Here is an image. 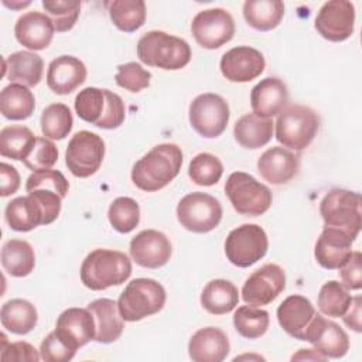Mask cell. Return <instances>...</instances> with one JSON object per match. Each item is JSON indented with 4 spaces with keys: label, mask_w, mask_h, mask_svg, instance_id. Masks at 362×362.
I'll return each mask as SVG.
<instances>
[{
    "label": "cell",
    "mask_w": 362,
    "mask_h": 362,
    "mask_svg": "<svg viewBox=\"0 0 362 362\" xmlns=\"http://www.w3.org/2000/svg\"><path fill=\"white\" fill-rule=\"evenodd\" d=\"M320 129L318 115L308 106L290 105L276 120V139L284 147L301 151L307 148Z\"/></svg>",
    "instance_id": "obj_5"
},
{
    "label": "cell",
    "mask_w": 362,
    "mask_h": 362,
    "mask_svg": "<svg viewBox=\"0 0 362 362\" xmlns=\"http://www.w3.org/2000/svg\"><path fill=\"white\" fill-rule=\"evenodd\" d=\"M284 16V3L280 0H246L243 17L246 23L257 31L276 28Z\"/></svg>",
    "instance_id": "obj_32"
},
{
    "label": "cell",
    "mask_w": 362,
    "mask_h": 362,
    "mask_svg": "<svg viewBox=\"0 0 362 362\" xmlns=\"http://www.w3.org/2000/svg\"><path fill=\"white\" fill-rule=\"evenodd\" d=\"M95 318L96 334L95 341L100 344H110L120 338L124 329V320L122 318L117 303L110 298H98L86 307Z\"/></svg>",
    "instance_id": "obj_26"
},
{
    "label": "cell",
    "mask_w": 362,
    "mask_h": 362,
    "mask_svg": "<svg viewBox=\"0 0 362 362\" xmlns=\"http://www.w3.org/2000/svg\"><path fill=\"white\" fill-rule=\"evenodd\" d=\"M54 331L68 348L76 352V349L95 339L96 324L93 314L88 308H68L59 314Z\"/></svg>",
    "instance_id": "obj_16"
},
{
    "label": "cell",
    "mask_w": 362,
    "mask_h": 362,
    "mask_svg": "<svg viewBox=\"0 0 362 362\" xmlns=\"http://www.w3.org/2000/svg\"><path fill=\"white\" fill-rule=\"evenodd\" d=\"M40 355L45 362H68L75 356V351L68 348L55 331H51L41 342Z\"/></svg>",
    "instance_id": "obj_48"
},
{
    "label": "cell",
    "mask_w": 362,
    "mask_h": 362,
    "mask_svg": "<svg viewBox=\"0 0 362 362\" xmlns=\"http://www.w3.org/2000/svg\"><path fill=\"white\" fill-rule=\"evenodd\" d=\"M225 194L233 209L246 216L263 215L272 206V191L253 175L235 171L225 182Z\"/></svg>",
    "instance_id": "obj_7"
},
{
    "label": "cell",
    "mask_w": 362,
    "mask_h": 362,
    "mask_svg": "<svg viewBox=\"0 0 362 362\" xmlns=\"http://www.w3.org/2000/svg\"><path fill=\"white\" fill-rule=\"evenodd\" d=\"M7 225L17 232H28L44 225V214L33 195L17 197L11 199L4 211Z\"/></svg>",
    "instance_id": "obj_29"
},
{
    "label": "cell",
    "mask_w": 362,
    "mask_h": 362,
    "mask_svg": "<svg viewBox=\"0 0 362 362\" xmlns=\"http://www.w3.org/2000/svg\"><path fill=\"white\" fill-rule=\"evenodd\" d=\"M137 57L148 66L177 71L191 61V48L188 42L180 37L153 30L140 37L137 42Z\"/></svg>",
    "instance_id": "obj_3"
},
{
    "label": "cell",
    "mask_w": 362,
    "mask_h": 362,
    "mask_svg": "<svg viewBox=\"0 0 362 362\" xmlns=\"http://www.w3.org/2000/svg\"><path fill=\"white\" fill-rule=\"evenodd\" d=\"M28 194L33 195L35 201L40 204L44 214V225H48L58 218L61 212V202H62L61 195L49 189H34V191H30Z\"/></svg>",
    "instance_id": "obj_51"
},
{
    "label": "cell",
    "mask_w": 362,
    "mask_h": 362,
    "mask_svg": "<svg viewBox=\"0 0 362 362\" xmlns=\"http://www.w3.org/2000/svg\"><path fill=\"white\" fill-rule=\"evenodd\" d=\"M1 266L13 277L28 276L35 266L33 246L23 239H10L1 247Z\"/></svg>",
    "instance_id": "obj_34"
},
{
    "label": "cell",
    "mask_w": 362,
    "mask_h": 362,
    "mask_svg": "<svg viewBox=\"0 0 362 362\" xmlns=\"http://www.w3.org/2000/svg\"><path fill=\"white\" fill-rule=\"evenodd\" d=\"M41 132L47 139L62 140L74 126L71 109L64 103H51L41 113Z\"/></svg>",
    "instance_id": "obj_37"
},
{
    "label": "cell",
    "mask_w": 362,
    "mask_h": 362,
    "mask_svg": "<svg viewBox=\"0 0 362 362\" xmlns=\"http://www.w3.org/2000/svg\"><path fill=\"white\" fill-rule=\"evenodd\" d=\"M105 157L103 139L88 130L75 133L68 141L65 151V164L72 175L86 178L93 175L102 165Z\"/></svg>",
    "instance_id": "obj_10"
},
{
    "label": "cell",
    "mask_w": 362,
    "mask_h": 362,
    "mask_svg": "<svg viewBox=\"0 0 362 362\" xmlns=\"http://www.w3.org/2000/svg\"><path fill=\"white\" fill-rule=\"evenodd\" d=\"M182 151L174 143L154 146L132 170L133 184L146 192H154L167 187L180 173Z\"/></svg>",
    "instance_id": "obj_1"
},
{
    "label": "cell",
    "mask_w": 362,
    "mask_h": 362,
    "mask_svg": "<svg viewBox=\"0 0 362 362\" xmlns=\"http://www.w3.org/2000/svg\"><path fill=\"white\" fill-rule=\"evenodd\" d=\"M1 355L0 359L3 362H38L41 355L38 351L28 342L17 341V342H7L4 334H1Z\"/></svg>",
    "instance_id": "obj_47"
},
{
    "label": "cell",
    "mask_w": 362,
    "mask_h": 362,
    "mask_svg": "<svg viewBox=\"0 0 362 362\" xmlns=\"http://www.w3.org/2000/svg\"><path fill=\"white\" fill-rule=\"evenodd\" d=\"M351 303H352V296L348 293V288L337 280H329L324 283L318 293V300H317V305L320 311L324 315L334 317V318L342 317L349 308Z\"/></svg>",
    "instance_id": "obj_38"
},
{
    "label": "cell",
    "mask_w": 362,
    "mask_h": 362,
    "mask_svg": "<svg viewBox=\"0 0 362 362\" xmlns=\"http://www.w3.org/2000/svg\"><path fill=\"white\" fill-rule=\"evenodd\" d=\"M86 79L85 64L72 55H61L52 59L47 69V85L57 95L74 92Z\"/></svg>",
    "instance_id": "obj_22"
},
{
    "label": "cell",
    "mask_w": 362,
    "mask_h": 362,
    "mask_svg": "<svg viewBox=\"0 0 362 362\" xmlns=\"http://www.w3.org/2000/svg\"><path fill=\"white\" fill-rule=\"evenodd\" d=\"M42 7L58 33L69 31L81 13L78 0H42Z\"/></svg>",
    "instance_id": "obj_43"
},
{
    "label": "cell",
    "mask_w": 362,
    "mask_h": 362,
    "mask_svg": "<svg viewBox=\"0 0 362 362\" xmlns=\"http://www.w3.org/2000/svg\"><path fill=\"white\" fill-rule=\"evenodd\" d=\"M106 96H107L106 109H105L103 117L96 126L100 129L110 130V129L119 127L124 122L126 109H124V102L117 93L106 89Z\"/></svg>",
    "instance_id": "obj_49"
},
{
    "label": "cell",
    "mask_w": 362,
    "mask_h": 362,
    "mask_svg": "<svg viewBox=\"0 0 362 362\" xmlns=\"http://www.w3.org/2000/svg\"><path fill=\"white\" fill-rule=\"evenodd\" d=\"M44 72V61L30 51H17L4 59V75L13 83L33 88L40 83Z\"/></svg>",
    "instance_id": "obj_27"
},
{
    "label": "cell",
    "mask_w": 362,
    "mask_h": 362,
    "mask_svg": "<svg viewBox=\"0 0 362 362\" xmlns=\"http://www.w3.org/2000/svg\"><path fill=\"white\" fill-rule=\"evenodd\" d=\"M54 24L51 18L40 11H27L18 17L14 25L17 41L34 51L45 49L54 37Z\"/></svg>",
    "instance_id": "obj_23"
},
{
    "label": "cell",
    "mask_w": 362,
    "mask_h": 362,
    "mask_svg": "<svg viewBox=\"0 0 362 362\" xmlns=\"http://www.w3.org/2000/svg\"><path fill=\"white\" fill-rule=\"evenodd\" d=\"M130 256L141 267L158 269L171 257V242L160 230L144 229L130 240Z\"/></svg>",
    "instance_id": "obj_17"
},
{
    "label": "cell",
    "mask_w": 362,
    "mask_h": 362,
    "mask_svg": "<svg viewBox=\"0 0 362 362\" xmlns=\"http://www.w3.org/2000/svg\"><path fill=\"white\" fill-rule=\"evenodd\" d=\"M30 3L31 1H25V3H8V1H6V0H3V4L4 6H7V7H10V8H21V7H25V6H30Z\"/></svg>",
    "instance_id": "obj_55"
},
{
    "label": "cell",
    "mask_w": 362,
    "mask_h": 362,
    "mask_svg": "<svg viewBox=\"0 0 362 362\" xmlns=\"http://www.w3.org/2000/svg\"><path fill=\"white\" fill-rule=\"evenodd\" d=\"M315 315L317 311L313 303L300 294L288 296L277 308V321L280 327L288 335L300 341H305Z\"/></svg>",
    "instance_id": "obj_18"
},
{
    "label": "cell",
    "mask_w": 362,
    "mask_h": 362,
    "mask_svg": "<svg viewBox=\"0 0 362 362\" xmlns=\"http://www.w3.org/2000/svg\"><path fill=\"white\" fill-rule=\"evenodd\" d=\"M0 178H1V184H0L1 197H8L17 192V189L20 188V174L16 170V167L7 163L0 164Z\"/></svg>",
    "instance_id": "obj_52"
},
{
    "label": "cell",
    "mask_w": 362,
    "mask_h": 362,
    "mask_svg": "<svg viewBox=\"0 0 362 362\" xmlns=\"http://www.w3.org/2000/svg\"><path fill=\"white\" fill-rule=\"evenodd\" d=\"M286 287V273L274 263H266L255 270L242 287V298L246 304L262 307L270 304Z\"/></svg>",
    "instance_id": "obj_13"
},
{
    "label": "cell",
    "mask_w": 362,
    "mask_h": 362,
    "mask_svg": "<svg viewBox=\"0 0 362 362\" xmlns=\"http://www.w3.org/2000/svg\"><path fill=\"white\" fill-rule=\"evenodd\" d=\"M107 218L113 229L120 233H129L139 225L140 206L130 197H119L110 204Z\"/></svg>",
    "instance_id": "obj_41"
},
{
    "label": "cell",
    "mask_w": 362,
    "mask_h": 362,
    "mask_svg": "<svg viewBox=\"0 0 362 362\" xmlns=\"http://www.w3.org/2000/svg\"><path fill=\"white\" fill-rule=\"evenodd\" d=\"M106 89L88 86L75 96V112L83 122L98 124L106 109Z\"/></svg>",
    "instance_id": "obj_40"
},
{
    "label": "cell",
    "mask_w": 362,
    "mask_h": 362,
    "mask_svg": "<svg viewBox=\"0 0 362 362\" xmlns=\"http://www.w3.org/2000/svg\"><path fill=\"white\" fill-rule=\"evenodd\" d=\"M352 239L337 228L324 226L314 249V256L320 266L328 270L339 269L352 253Z\"/></svg>",
    "instance_id": "obj_21"
},
{
    "label": "cell",
    "mask_w": 362,
    "mask_h": 362,
    "mask_svg": "<svg viewBox=\"0 0 362 362\" xmlns=\"http://www.w3.org/2000/svg\"><path fill=\"white\" fill-rule=\"evenodd\" d=\"M58 160L57 146L47 137H35L28 154L23 160L24 165L31 171L51 168Z\"/></svg>",
    "instance_id": "obj_45"
},
{
    "label": "cell",
    "mask_w": 362,
    "mask_h": 362,
    "mask_svg": "<svg viewBox=\"0 0 362 362\" xmlns=\"http://www.w3.org/2000/svg\"><path fill=\"white\" fill-rule=\"evenodd\" d=\"M269 240L264 229L256 223H243L232 229L225 240V255L238 267H249L264 257Z\"/></svg>",
    "instance_id": "obj_9"
},
{
    "label": "cell",
    "mask_w": 362,
    "mask_h": 362,
    "mask_svg": "<svg viewBox=\"0 0 362 362\" xmlns=\"http://www.w3.org/2000/svg\"><path fill=\"white\" fill-rule=\"evenodd\" d=\"M355 27V6L348 0H329L315 17V30L328 41L348 40Z\"/></svg>",
    "instance_id": "obj_14"
},
{
    "label": "cell",
    "mask_w": 362,
    "mask_h": 362,
    "mask_svg": "<svg viewBox=\"0 0 362 362\" xmlns=\"http://www.w3.org/2000/svg\"><path fill=\"white\" fill-rule=\"evenodd\" d=\"M270 324V317L266 310L253 307V305H242L233 314V325L235 329L247 339H256L264 335Z\"/></svg>",
    "instance_id": "obj_39"
},
{
    "label": "cell",
    "mask_w": 362,
    "mask_h": 362,
    "mask_svg": "<svg viewBox=\"0 0 362 362\" xmlns=\"http://www.w3.org/2000/svg\"><path fill=\"white\" fill-rule=\"evenodd\" d=\"M35 109L33 92L20 83H10L0 93V112L8 120L28 119Z\"/></svg>",
    "instance_id": "obj_33"
},
{
    "label": "cell",
    "mask_w": 362,
    "mask_h": 362,
    "mask_svg": "<svg viewBox=\"0 0 362 362\" xmlns=\"http://www.w3.org/2000/svg\"><path fill=\"white\" fill-rule=\"evenodd\" d=\"M287 102L288 89L280 78L267 76L252 88L250 106L257 116L272 119L286 107Z\"/></svg>",
    "instance_id": "obj_24"
},
{
    "label": "cell",
    "mask_w": 362,
    "mask_h": 362,
    "mask_svg": "<svg viewBox=\"0 0 362 362\" xmlns=\"http://www.w3.org/2000/svg\"><path fill=\"white\" fill-rule=\"evenodd\" d=\"M305 341L313 344L314 349L328 358H342L349 349L348 334L334 321L325 320L317 313L311 328L307 332Z\"/></svg>",
    "instance_id": "obj_19"
},
{
    "label": "cell",
    "mask_w": 362,
    "mask_h": 362,
    "mask_svg": "<svg viewBox=\"0 0 362 362\" xmlns=\"http://www.w3.org/2000/svg\"><path fill=\"white\" fill-rule=\"evenodd\" d=\"M0 321L7 331L24 335L35 328L38 314L35 307L23 298H13L6 301L0 310Z\"/></svg>",
    "instance_id": "obj_31"
},
{
    "label": "cell",
    "mask_w": 362,
    "mask_h": 362,
    "mask_svg": "<svg viewBox=\"0 0 362 362\" xmlns=\"http://www.w3.org/2000/svg\"><path fill=\"white\" fill-rule=\"evenodd\" d=\"M165 290L154 279H134L122 291L117 308L124 321L134 322L158 313L165 304Z\"/></svg>",
    "instance_id": "obj_4"
},
{
    "label": "cell",
    "mask_w": 362,
    "mask_h": 362,
    "mask_svg": "<svg viewBox=\"0 0 362 362\" xmlns=\"http://www.w3.org/2000/svg\"><path fill=\"white\" fill-rule=\"evenodd\" d=\"M239 303L238 287L225 279L211 280L201 293V305L215 315L230 313Z\"/></svg>",
    "instance_id": "obj_30"
},
{
    "label": "cell",
    "mask_w": 362,
    "mask_h": 362,
    "mask_svg": "<svg viewBox=\"0 0 362 362\" xmlns=\"http://www.w3.org/2000/svg\"><path fill=\"white\" fill-rule=\"evenodd\" d=\"M106 7L112 23L124 33L139 30L146 21V4L143 0H113Z\"/></svg>",
    "instance_id": "obj_35"
},
{
    "label": "cell",
    "mask_w": 362,
    "mask_h": 362,
    "mask_svg": "<svg viewBox=\"0 0 362 362\" xmlns=\"http://www.w3.org/2000/svg\"><path fill=\"white\" fill-rule=\"evenodd\" d=\"M300 168V157L293 151L274 146L267 148L257 160V171L270 184L280 185L294 178Z\"/></svg>",
    "instance_id": "obj_20"
},
{
    "label": "cell",
    "mask_w": 362,
    "mask_h": 362,
    "mask_svg": "<svg viewBox=\"0 0 362 362\" xmlns=\"http://www.w3.org/2000/svg\"><path fill=\"white\" fill-rule=\"evenodd\" d=\"M132 274V262L123 252L112 249L92 250L81 264V281L99 291L124 283Z\"/></svg>",
    "instance_id": "obj_2"
},
{
    "label": "cell",
    "mask_w": 362,
    "mask_h": 362,
    "mask_svg": "<svg viewBox=\"0 0 362 362\" xmlns=\"http://www.w3.org/2000/svg\"><path fill=\"white\" fill-rule=\"evenodd\" d=\"M342 320L346 327L361 332V296L352 297V303L346 313L342 315Z\"/></svg>",
    "instance_id": "obj_53"
},
{
    "label": "cell",
    "mask_w": 362,
    "mask_h": 362,
    "mask_svg": "<svg viewBox=\"0 0 362 362\" xmlns=\"http://www.w3.org/2000/svg\"><path fill=\"white\" fill-rule=\"evenodd\" d=\"M230 351L226 334L216 327L198 329L189 339L188 355L194 362H221Z\"/></svg>",
    "instance_id": "obj_25"
},
{
    "label": "cell",
    "mask_w": 362,
    "mask_h": 362,
    "mask_svg": "<svg viewBox=\"0 0 362 362\" xmlns=\"http://www.w3.org/2000/svg\"><path fill=\"white\" fill-rule=\"evenodd\" d=\"M320 214L325 226L341 229L356 239L362 226L361 195L355 191L334 188L321 199Z\"/></svg>",
    "instance_id": "obj_6"
},
{
    "label": "cell",
    "mask_w": 362,
    "mask_h": 362,
    "mask_svg": "<svg viewBox=\"0 0 362 362\" xmlns=\"http://www.w3.org/2000/svg\"><path fill=\"white\" fill-rule=\"evenodd\" d=\"M189 123L202 137L221 136L229 122V105L216 93L198 95L189 105Z\"/></svg>",
    "instance_id": "obj_11"
},
{
    "label": "cell",
    "mask_w": 362,
    "mask_h": 362,
    "mask_svg": "<svg viewBox=\"0 0 362 362\" xmlns=\"http://www.w3.org/2000/svg\"><path fill=\"white\" fill-rule=\"evenodd\" d=\"M263 54L249 45H239L226 51L219 62L222 75L230 82H250L264 71Z\"/></svg>",
    "instance_id": "obj_15"
},
{
    "label": "cell",
    "mask_w": 362,
    "mask_h": 362,
    "mask_svg": "<svg viewBox=\"0 0 362 362\" xmlns=\"http://www.w3.org/2000/svg\"><path fill=\"white\" fill-rule=\"evenodd\" d=\"M150 79L151 74L137 62L119 65L115 76L116 83L129 92H140L146 89L150 85Z\"/></svg>",
    "instance_id": "obj_46"
},
{
    "label": "cell",
    "mask_w": 362,
    "mask_h": 362,
    "mask_svg": "<svg viewBox=\"0 0 362 362\" xmlns=\"http://www.w3.org/2000/svg\"><path fill=\"white\" fill-rule=\"evenodd\" d=\"M191 33L202 48L216 49L233 38L235 21L225 8L202 10L192 18Z\"/></svg>",
    "instance_id": "obj_12"
},
{
    "label": "cell",
    "mask_w": 362,
    "mask_h": 362,
    "mask_svg": "<svg viewBox=\"0 0 362 362\" xmlns=\"http://www.w3.org/2000/svg\"><path fill=\"white\" fill-rule=\"evenodd\" d=\"M223 174V165L221 160L211 153L197 154L188 167V175L197 185L211 187L215 185Z\"/></svg>",
    "instance_id": "obj_42"
},
{
    "label": "cell",
    "mask_w": 362,
    "mask_h": 362,
    "mask_svg": "<svg viewBox=\"0 0 362 362\" xmlns=\"http://www.w3.org/2000/svg\"><path fill=\"white\" fill-rule=\"evenodd\" d=\"M273 124L274 123L270 117H262L256 113H246L235 123V140L245 148H260L272 140Z\"/></svg>",
    "instance_id": "obj_28"
},
{
    "label": "cell",
    "mask_w": 362,
    "mask_h": 362,
    "mask_svg": "<svg viewBox=\"0 0 362 362\" xmlns=\"http://www.w3.org/2000/svg\"><path fill=\"white\" fill-rule=\"evenodd\" d=\"M327 361L324 355H321L315 349H298L297 354L291 356V361Z\"/></svg>",
    "instance_id": "obj_54"
},
{
    "label": "cell",
    "mask_w": 362,
    "mask_h": 362,
    "mask_svg": "<svg viewBox=\"0 0 362 362\" xmlns=\"http://www.w3.org/2000/svg\"><path fill=\"white\" fill-rule=\"evenodd\" d=\"M34 189H49L61 195V198L64 199L68 194L69 182L61 171L45 168L33 171V174L27 178L25 191L30 192Z\"/></svg>",
    "instance_id": "obj_44"
},
{
    "label": "cell",
    "mask_w": 362,
    "mask_h": 362,
    "mask_svg": "<svg viewBox=\"0 0 362 362\" xmlns=\"http://www.w3.org/2000/svg\"><path fill=\"white\" fill-rule=\"evenodd\" d=\"M342 284L348 290H359L362 287V255L352 252L349 259L338 269Z\"/></svg>",
    "instance_id": "obj_50"
},
{
    "label": "cell",
    "mask_w": 362,
    "mask_h": 362,
    "mask_svg": "<svg viewBox=\"0 0 362 362\" xmlns=\"http://www.w3.org/2000/svg\"><path fill=\"white\" fill-rule=\"evenodd\" d=\"M35 137L25 126H6L0 132V154L23 161L34 144Z\"/></svg>",
    "instance_id": "obj_36"
},
{
    "label": "cell",
    "mask_w": 362,
    "mask_h": 362,
    "mask_svg": "<svg viewBox=\"0 0 362 362\" xmlns=\"http://www.w3.org/2000/svg\"><path fill=\"white\" fill-rule=\"evenodd\" d=\"M177 219L187 230L206 233L214 230L222 219L219 201L205 192H191L177 205Z\"/></svg>",
    "instance_id": "obj_8"
}]
</instances>
